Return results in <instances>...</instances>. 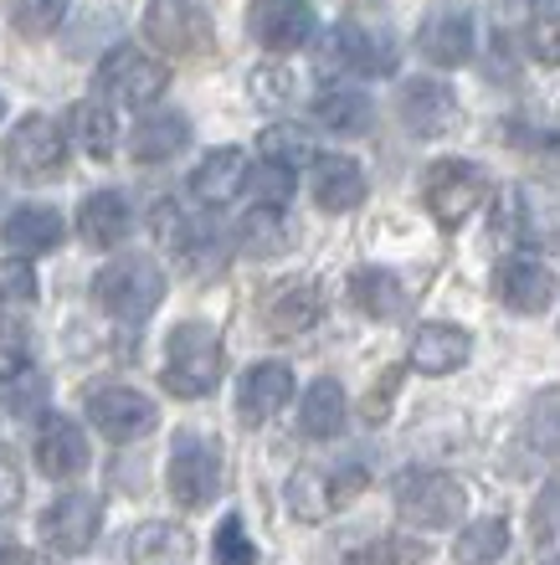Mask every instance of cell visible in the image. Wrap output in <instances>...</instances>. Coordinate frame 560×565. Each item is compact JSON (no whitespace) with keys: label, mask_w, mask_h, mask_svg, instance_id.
Segmentation results:
<instances>
[{"label":"cell","mask_w":560,"mask_h":565,"mask_svg":"<svg viewBox=\"0 0 560 565\" xmlns=\"http://www.w3.org/2000/svg\"><path fill=\"white\" fill-rule=\"evenodd\" d=\"M226 371V350L211 324H180L165 340V391L180 402H201Z\"/></svg>","instance_id":"obj_1"},{"label":"cell","mask_w":560,"mask_h":565,"mask_svg":"<svg viewBox=\"0 0 560 565\" xmlns=\"http://www.w3.org/2000/svg\"><path fill=\"white\" fill-rule=\"evenodd\" d=\"M93 298L98 309H108L124 324H139L165 303V273L149 257H114L108 268L93 278Z\"/></svg>","instance_id":"obj_2"},{"label":"cell","mask_w":560,"mask_h":565,"mask_svg":"<svg viewBox=\"0 0 560 565\" xmlns=\"http://www.w3.org/2000/svg\"><path fill=\"white\" fill-rule=\"evenodd\" d=\"M463 509H468L463 478L437 473V468H416V473L397 478V514L412 530H453Z\"/></svg>","instance_id":"obj_3"},{"label":"cell","mask_w":560,"mask_h":565,"mask_svg":"<svg viewBox=\"0 0 560 565\" xmlns=\"http://www.w3.org/2000/svg\"><path fill=\"white\" fill-rule=\"evenodd\" d=\"M165 478H170V493L180 509H207L222 489V443L207 431H176Z\"/></svg>","instance_id":"obj_4"},{"label":"cell","mask_w":560,"mask_h":565,"mask_svg":"<svg viewBox=\"0 0 560 565\" xmlns=\"http://www.w3.org/2000/svg\"><path fill=\"white\" fill-rule=\"evenodd\" d=\"M6 170L15 180H31V185L57 180L67 170V129L57 119H46V114L15 119L11 135H6Z\"/></svg>","instance_id":"obj_5"},{"label":"cell","mask_w":560,"mask_h":565,"mask_svg":"<svg viewBox=\"0 0 560 565\" xmlns=\"http://www.w3.org/2000/svg\"><path fill=\"white\" fill-rule=\"evenodd\" d=\"M319 67L329 77H391L397 73V46L385 31H366L360 21H339L319 46Z\"/></svg>","instance_id":"obj_6"},{"label":"cell","mask_w":560,"mask_h":565,"mask_svg":"<svg viewBox=\"0 0 560 565\" xmlns=\"http://www.w3.org/2000/svg\"><path fill=\"white\" fill-rule=\"evenodd\" d=\"M484 191H488V180L473 160H432L427 175H422V201H427L432 222L447 226V232L463 226L478 211Z\"/></svg>","instance_id":"obj_7"},{"label":"cell","mask_w":560,"mask_h":565,"mask_svg":"<svg viewBox=\"0 0 560 565\" xmlns=\"http://www.w3.org/2000/svg\"><path fill=\"white\" fill-rule=\"evenodd\" d=\"M98 88H104V98H114L124 108H149L160 104V93L170 88V67L160 57L139 52V46H114L98 62Z\"/></svg>","instance_id":"obj_8"},{"label":"cell","mask_w":560,"mask_h":565,"mask_svg":"<svg viewBox=\"0 0 560 565\" xmlns=\"http://www.w3.org/2000/svg\"><path fill=\"white\" fill-rule=\"evenodd\" d=\"M145 42L160 46L165 57H201L211 46V21L196 0H149Z\"/></svg>","instance_id":"obj_9"},{"label":"cell","mask_w":560,"mask_h":565,"mask_svg":"<svg viewBox=\"0 0 560 565\" xmlns=\"http://www.w3.org/2000/svg\"><path fill=\"white\" fill-rule=\"evenodd\" d=\"M88 417L108 443H139L160 427V406L134 386H98L88 391Z\"/></svg>","instance_id":"obj_10"},{"label":"cell","mask_w":560,"mask_h":565,"mask_svg":"<svg viewBox=\"0 0 560 565\" xmlns=\"http://www.w3.org/2000/svg\"><path fill=\"white\" fill-rule=\"evenodd\" d=\"M104 530V499L98 493H62L42 514V540L57 555H83Z\"/></svg>","instance_id":"obj_11"},{"label":"cell","mask_w":560,"mask_h":565,"mask_svg":"<svg viewBox=\"0 0 560 565\" xmlns=\"http://www.w3.org/2000/svg\"><path fill=\"white\" fill-rule=\"evenodd\" d=\"M560 294V278L530 253H515L504 257L499 268H494V298H499L504 309L515 313H546Z\"/></svg>","instance_id":"obj_12"},{"label":"cell","mask_w":560,"mask_h":565,"mask_svg":"<svg viewBox=\"0 0 560 565\" xmlns=\"http://www.w3.org/2000/svg\"><path fill=\"white\" fill-rule=\"evenodd\" d=\"M366 478L360 473H325V468H294L288 473V483H283V499H288V514L304 524H325L329 514H335L339 504H350V493L360 489Z\"/></svg>","instance_id":"obj_13"},{"label":"cell","mask_w":560,"mask_h":565,"mask_svg":"<svg viewBox=\"0 0 560 565\" xmlns=\"http://www.w3.org/2000/svg\"><path fill=\"white\" fill-rule=\"evenodd\" d=\"M397 119L412 129L416 139H437L457 124V93L443 77H412L397 93Z\"/></svg>","instance_id":"obj_14"},{"label":"cell","mask_w":560,"mask_h":565,"mask_svg":"<svg viewBox=\"0 0 560 565\" xmlns=\"http://www.w3.org/2000/svg\"><path fill=\"white\" fill-rule=\"evenodd\" d=\"M247 26L267 52H298V46L314 42L319 15H314L309 0H257L247 15Z\"/></svg>","instance_id":"obj_15"},{"label":"cell","mask_w":560,"mask_h":565,"mask_svg":"<svg viewBox=\"0 0 560 565\" xmlns=\"http://www.w3.org/2000/svg\"><path fill=\"white\" fill-rule=\"evenodd\" d=\"M294 402V371L283 360H257L236 381V417L247 427H263L267 417H278L283 406Z\"/></svg>","instance_id":"obj_16"},{"label":"cell","mask_w":560,"mask_h":565,"mask_svg":"<svg viewBox=\"0 0 560 565\" xmlns=\"http://www.w3.org/2000/svg\"><path fill=\"white\" fill-rule=\"evenodd\" d=\"M319 313H325V298H319V288H314L309 278H288L263 298V324L273 340L309 334V329L319 324Z\"/></svg>","instance_id":"obj_17"},{"label":"cell","mask_w":560,"mask_h":565,"mask_svg":"<svg viewBox=\"0 0 560 565\" xmlns=\"http://www.w3.org/2000/svg\"><path fill=\"white\" fill-rule=\"evenodd\" d=\"M416 46L432 67H463L473 57V15L463 6H437V11L422 15Z\"/></svg>","instance_id":"obj_18"},{"label":"cell","mask_w":560,"mask_h":565,"mask_svg":"<svg viewBox=\"0 0 560 565\" xmlns=\"http://www.w3.org/2000/svg\"><path fill=\"white\" fill-rule=\"evenodd\" d=\"M36 468L46 478H77L88 468V437L73 417H57V412H42V427H36Z\"/></svg>","instance_id":"obj_19"},{"label":"cell","mask_w":560,"mask_h":565,"mask_svg":"<svg viewBox=\"0 0 560 565\" xmlns=\"http://www.w3.org/2000/svg\"><path fill=\"white\" fill-rule=\"evenodd\" d=\"M252 185V170H247V154L242 149H211L207 160L191 170V195L201 201L207 211H222V206H232L236 195Z\"/></svg>","instance_id":"obj_20"},{"label":"cell","mask_w":560,"mask_h":565,"mask_svg":"<svg viewBox=\"0 0 560 565\" xmlns=\"http://www.w3.org/2000/svg\"><path fill=\"white\" fill-rule=\"evenodd\" d=\"M149 226H155V242H160L165 253H176L180 263H191V268H207V253L211 247H222V242H211V232H201L196 226V216L180 201H155V211H149Z\"/></svg>","instance_id":"obj_21"},{"label":"cell","mask_w":560,"mask_h":565,"mask_svg":"<svg viewBox=\"0 0 560 565\" xmlns=\"http://www.w3.org/2000/svg\"><path fill=\"white\" fill-rule=\"evenodd\" d=\"M134 211L124 191H93L83 206H77V237L88 242L93 253H114L118 242L129 237Z\"/></svg>","instance_id":"obj_22"},{"label":"cell","mask_w":560,"mask_h":565,"mask_svg":"<svg viewBox=\"0 0 560 565\" xmlns=\"http://www.w3.org/2000/svg\"><path fill=\"white\" fill-rule=\"evenodd\" d=\"M314 201H319V211H355L360 201H366V170H360V160H350V154H319L314 160Z\"/></svg>","instance_id":"obj_23"},{"label":"cell","mask_w":560,"mask_h":565,"mask_svg":"<svg viewBox=\"0 0 560 565\" xmlns=\"http://www.w3.org/2000/svg\"><path fill=\"white\" fill-rule=\"evenodd\" d=\"M350 298H355V309L366 313V319H381V324L406 319V309H412L406 282H401L391 268H355L350 273Z\"/></svg>","instance_id":"obj_24"},{"label":"cell","mask_w":560,"mask_h":565,"mask_svg":"<svg viewBox=\"0 0 560 565\" xmlns=\"http://www.w3.org/2000/svg\"><path fill=\"white\" fill-rule=\"evenodd\" d=\"M67 237V226H62V216L52 206H36V201H27V206H15L11 216H6V226H0V242L11 247L15 257H36V253H52L57 242Z\"/></svg>","instance_id":"obj_25"},{"label":"cell","mask_w":560,"mask_h":565,"mask_svg":"<svg viewBox=\"0 0 560 565\" xmlns=\"http://www.w3.org/2000/svg\"><path fill=\"white\" fill-rule=\"evenodd\" d=\"M473 334L457 324H422L412 334V365L422 375H453L457 365H468Z\"/></svg>","instance_id":"obj_26"},{"label":"cell","mask_w":560,"mask_h":565,"mask_svg":"<svg viewBox=\"0 0 560 565\" xmlns=\"http://www.w3.org/2000/svg\"><path fill=\"white\" fill-rule=\"evenodd\" d=\"M186 145H191V119L176 114V108H165V114H145V119L134 124V135H129V154L139 164L176 160Z\"/></svg>","instance_id":"obj_27"},{"label":"cell","mask_w":560,"mask_h":565,"mask_svg":"<svg viewBox=\"0 0 560 565\" xmlns=\"http://www.w3.org/2000/svg\"><path fill=\"white\" fill-rule=\"evenodd\" d=\"M67 139H73L83 154H93V160H108L118 145L114 108H108L104 98H77V104L67 108Z\"/></svg>","instance_id":"obj_28"},{"label":"cell","mask_w":560,"mask_h":565,"mask_svg":"<svg viewBox=\"0 0 560 565\" xmlns=\"http://www.w3.org/2000/svg\"><path fill=\"white\" fill-rule=\"evenodd\" d=\"M314 124L319 129H329V135H370V124H376V104H370L366 93L355 88H325L319 98H314Z\"/></svg>","instance_id":"obj_29"},{"label":"cell","mask_w":560,"mask_h":565,"mask_svg":"<svg viewBox=\"0 0 560 565\" xmlns=\"http://www.w3.org/2000/svg\"><path fill=\"white\" fill-rule=\"evenodd\" d=\"M345 417H350V402H345V391H339V381H314L309 391H304V402H298V427H304V437H314V443H329V437H339L345 431Z\"/></svg>","instance_id":"obj_30"},{"label":"cell","mask_w":560,"mask_h":565,"mask_svg":"<svg viewBox=\"0 0 560 565\" xmlns=\"http://www.w3.org/2000/svg\"><path fill=\"white\" fill-rule=\"evenodd\" d=\"M504 551H509V524L494 520V514L463 524V535H457V545H453L457 565H499Z\"/></svg>","instance_id":"obj_31"},{"label":"cell","mask_w":560,"mask_h":565,"mask_svg":"<svg viewBox=\"0 0 560 565\" xmlns=\"http://www.w3.org/2000/svg\"><path fill=\"white\" fill-rule=\"evenodd\" d=\"M319 154H314L309 135H298V129H288V124H273V129H263V139H257V164H273V170H288V175H298L304 164H314Z\"/></svg>","instance_id":"obj_32"},{"label":"cell","mask_w":560,"mask_h":565,"mask_svg":"<svg viewBox=\"0 0 560 565\" xmlns=\"http://www.w3.org/2000/svg\"><path fill=\"white\" fill-rule=\"evenodd\" d=\"M288 242H294V226H288L283 206H252V216L242 222V247L252 257H278L288 253Z\"/></svg>","instance_id":"obj_33"},{"label":"cell","mask_w":560,"mask_h":565,"mask_svg":"<svg viewBox=\"0 0 560 565\" xmlns=\"http://www.w3.org/2000/svg\"><path fill=\"white\" fill-rule=\"evenodd\" d=\"M186 555V530L176 524H145L129 535V561L134 565H149V561H176Z\"/></svg>","instance_id":"obj_34"},{"label":"cell","mask_w":560,"mask_h":565,"mask_svg":"<svg viewBox=\"0 0 560 565\" xmlns=\"http://www.w3.org/2000/svg\"><path fill=\"white\" fill-rule=\"evenodd\" d=\"M519 201H525V206L530 211H515V232L525 242H535V247H540V242H556L560 247V206H550V201H540V195L535 191H519Z\"/></svg>","instance_id":"obj_35"},{"label":"cell","mask_w":560,"mask_h":565,"mask_svg":"<svg viewBox=\"0 0 560 565\" xmlns=\"http://www.w3.org/2000/svg\"><path fill=\"white\" fill-rule=\"evenodd\" d=\"M525 437H530L540 452H560V386H550L546 396H535V402H530Z\"/></svg>","instance_id":"obj_36"},{"label":"cell","mask_w":560,"mask_h":565,"mask_svg":"<svg viewBox=\"0 0 560 565\" xmlns=\"http://www.w3.org/2000/svg\"><path fill=\"white\" fill-rule=\"evenodd\" d=\"M73 0H11V21L21 36H52Z\"/></svg>","instance_id":"obj_37"},{"label":"cell","mask_w":560,"mask_h":565,"mask_svg":"<svg viewBox=\"0 0 560 565\" xmlns=\"http://www.w3.org/2000/svg\"><path fill=\"white\" fill-rule=\"evenodd\" d=\"M27 303H36L31 257H0V309H27Z\"/></svg>","instance_id":"obj_38"},{"label":"cell","mask_w":560,"mask_h":565,"mask_svg":"<svg viewBox=\"0 0 560 565\" xmlns=\"http://www.w3.org/2000/svg\"><path fill=\"white\" fill-rule=\"evenodd\" d=\"M211 561H216V565H257V545L247 540V530H242V520H236V514H226V520L216 524Z\"/></svg>","instance_id":"obj_39"},{"label":"cell","mask_w":560,"mask_h":565,"mask_svg":"<svg viewBox=\"0 0 560 565\" xmlns=\"http://www.w3.org/2000/svg\"><path fill=\"white\" fill-rule=\"evenodd\" d=\"M31 371V334L15 324H0V381H21Z\"/></svg>","instance_id":"obj_40"},{"label":"cell","mask_w":560,"mask_h":565,"mask_svg":"<svg viewBox=\"0 0 560 565\" xmlns=\"http://www.w3.org/2000/svg\"><path fill=\"white\" fill-rule=\"evenodd\" d=\"M21 499H27V478H21V462H15L11 447H0V514H11Z\"/></svg>","instance_id":"obj_41"},{"label":"cell","mask_w":560,"mask_h":565,"mask_svg":"<svg viewBox=\"0 0 560 565\" xmlns=\"http://www.w3.org/2000/svg\"><path fill=\"white\" fill-rule=\"evenodd\" d=\"M530 52H535V62H546V67H560V11H550L546 21L530 31Z\"/></svg>","instance_id":"obj_42"},{"label":"cell","mask_w":560,"mask_h":565,"mask_svg":"<svg viewBox=\"0 0 560 565\" xmlns=\"http://www.w3.org/2000/svg\"><path fill=\"white\" fill-rule=\"evenodd\" d=\"M345 565H406V555H401L397 540H366L345 555Z\"/></svg>","instance_id":"obj_43"},{"label":"cell","mask_w":560,"mask_h":565,"mask_svg":"<svg viewBox=\"0 0 560 565\" xmlns=\"http://www.w3.org/2000/svg\"><path fill=\"white\" fill-rule=\"evenodd\" d=\"M288 88V73H252V93H257V98H263V104H288V98H294V93H283Z\"/></svg>","instance_id":"obj_44"},{"label":"cell","mask_w":560,"mask_h":565,"mask_svg":"<svg viewBox=\"0 0 560 565\" xmlns=\"http://www.w3.org/2000/svg\"><path fill=\"white\" fill-rule=\"evenodd\" d=\"M0 565H31V555L21 545H11V540H0Z\"/></svg>","instance_id":"obj_45"},{"label":"cell","mask_w":560,"mask_h":565,"mask_svg":"<svg viewBox=\"0 0 560 565\" xmlns=\"http://www.w3.org/2000/svg\"><path fill=\"white\" fill-rule=\"evenodd\" d=\"M0 119H6V98H0Z\"/></svg>","instance_id":"obj_46"},{"label":"cell","mask_w":560,"mask_h":565,"mask_svg":"<svg viewBox=\"0 0 560 565\" xmlns=\"http://www.w3.org/2000/svg\"><path fill=\"white\" fill-rule=\"evenodd\" d=\"M535 6H550V0H535Z\"/></svg>","instance_id":"obj_47"},{"label":"cell","mask_w":560,"mask_h":565,"mask_svg":"<svg viewBox=\"0 0 560 565\" xmlns=\"http://www.w3.org/2000/svg\"><path fill=\"white\" fill-rule=\"evenodd\" d=\"M550 565H560V561H550Z\"/></svg>","instance_id":"obj_48"}]
</instances>
